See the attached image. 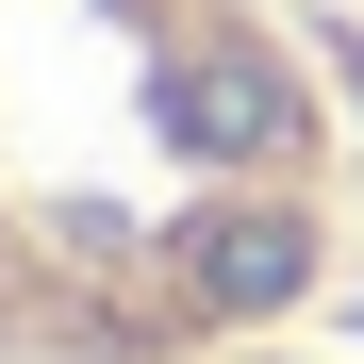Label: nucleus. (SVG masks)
<instances>
[{"label":"nucleus","instance_id":"1","mask_svg":"<svg viewBox=\"0 0 364 364\" xmlns=\"http://www.w3.org/2000/svg\"><path fill=\"white\" fill-rule=\"evenodd\" d=\"M298 265H315V249H298V215H215V232H199V298H215V315L298 298Z\"/></svg>","mask_w":364,"mask_h":364}]
</instances>
